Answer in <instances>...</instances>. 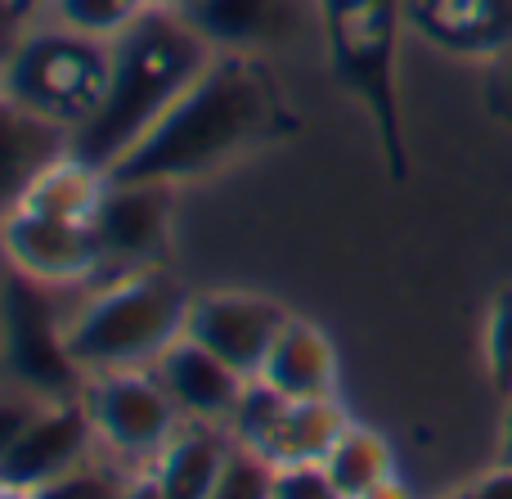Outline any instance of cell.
<instances>
[{
  "instance_id": "obj_1",
  "label": "cell",
  "mask_w": 512,
  "mask_h": 499,
  "mask_svg": "<svg viewBox=\"0 0 512 499\" xmlns=\"http://www.w3.org/2000/svg\"><path fill=\"white\" fill-rule=\"evenodd\" d=\"M283 126V95L261 54L221 50L108 176L122 185H198L256 153Z\"/></svg>"
},
{
  "instance_id": "obj_2",
  "label": "cell",
  "mask_w": 512,
  "mask_h": 499,
  "mask_svg": "<svg viewBox=\"0 0 512 499\" xmlns=\"http://www.w3.org/2000/svg\"><path fill=\"white\" fill-rule=\"evenodd\" d=\"M216 54L221 50L180 9H144L113 41L108 90L90 122L72 131V149L113 171Z\"/></svg>"
},
{
  "instance_id": "obj_3",
  "label": "cell",
  "mask_w": 512,
  "mask_h": 499,
  "mask_svg": "<svg viewBox=\"0 0 512 499\" xmlns=\"http://www.w3.org/2000/svg\"><path fill=\"white\" fill-rule=\"evenodd\" d=\"M77 293L81 297L63 311L59 333L81 378L108 369H153L171 342L185 338L194 306V288L167 266L108 270Z\"/></svg>"
},
{
  "instance_id": "obj_4",
  "label": "cell",
  "mask_w": 512,
  "mask_h": 499,
  "mask_svg": "<svg viewBox=\"0 0 512 499\" xmlns=\"http://www.w3.org/2000/svg\"><path fill=\"white\" fill-rule=\"evenodd\" d=\"M113 41L68 32L59 23H36L9 45L5 59V108L32 113L63 131L90 122L108 90Z\"/></svg>"
},
{
  "instance_id": "obj_5",
  "label": "cell",
  "mask_w": 512,
  "mask_h": 499,
  "mask_svg": "<svg viewBox=\"0 0 512 499\" xmlns=\"http://www.w3.org/2000/svg\"><path fill=\"white\" fill-rule=\"evenodd\" d=\"M81 405L95 428V441L108 459L117 464L144 468L158 459V450L176 437L185 423L180 405L162 387L158 369H108V374H86L81 378Z\"/></svg>"
},
{
  "instance_id": "obj_6",
  "label": "cell",
  "mask_w": 512,
  "mask_h": 499,
  "mask_svg": "<svg viewBox=\"0 0 512 499\" xmlns=\"http://www.w3.org/2000/svg\"><path fill=\"white\" fill-rule=\"evenodd\" d=\"M95 455H104V450L95 441L81 396L27 392L23 414L9 405V428H5V446H0V482L45 486Z\"/></svg>"
},
{
  "instance_id": "obj_7",
  "label": "cell",
  "mask_w": 512,
  "mask_h": 499,
  "mask_svg": "<svg viewBox=\"0 0 512 499\" xmlns=\"http://www.w3.org/2000/svg\"><path fill=\"white\" fill-rule=\"evenodd\" d=\"M5 257L9 270L41 288H86L104 275V243L86 221H54L36 212H5Z\"/></svg>"
},
{
  "instance_id": "obj_8",
  "label": "cell",
  "mask_w": 512,
  "mask_h": 499,
  "mask_svg": "<svg viewBox=\"0 0 512 499\" xmlns=\"http://www.w3.org/2000/svg\"><path fill=\"white\" fill-rule=\"evenodd\" d=\"M288 315H292L288 306L274 302L270 293H252V288H207V293H194L185 333L194 342H203L207 351H216L221 360H230L239 374L256 378Z\"/></svg>"
},
{
  "instance_id": "obj_9",
  "label": "cell",
  "mask_w": 512,
  "mask_h": 499,
  "mask_svg": "<svg viewBox=\"0 0 512 499\" xmlns=\"http://www.w3.org/2000/svg\"><path fill=\"white\" fill-rule=\"evenodd\" d=\"M171 203H176V189L113 180L95 216L99 243H104V275L131 266H158L171 234Z\"/></svg>"
},
{
  "instance_id": "obj_10",
  "label": "cell",
  "mask_w": 512,
  "mask_h": 499,
  "mask_svg": "<svg viewBox=\"0 0 512 499\" xmlns=\"http://www.w3.org/2000/svg\"><path fill=\"white\" fill-rule=\"evenodd\" d=\"M153 369H158L162 387L171 392V401L180 405L185 419L221 423V428H230L234 410H239L243 392H248V383H252L248 374H239L230 360L207 351L203 342H194L189 333L171 342Z\"/></svg>"
},
{
  "instance_id": "obj_11",
  "label": "cell",
  "mask_w": 512,
  "mask_h": 499,
  "mask_svg": "<svg viewBox=\"0 0 512 499\" xmlns=\"http://www.w3.org/2000/svg\"><path fill=\"white\" fill-rule=\"evenodd\" d=\"M261 383L283 392L288 401H315V396H342V356L324 324L306 315H288L261 365Z\"/></svg>"
},
{
  "instance_id": "obj_12",
  "label": "cell",
  "mask_w": 512,
  "mask_h": 499,
  "mask_svg": "<svg viewBox=\"0 0 512 499\" xmlns=\"http://www.w3.org/2000/svg\"><path fill=\"white\" fill-rule=\"evenodd\" d=\"M108 189H113V176L108 167L81 158L77 149L54 153L50 162L32 171L23 185L9 194V207L14 212H36V216H54V221H86L95 225L99 207H104Z\"/></svg>"
},
{
  "instance_id": "obj_13",
  "label": "cell",
  "mask_w": 512,
  "mask_h": 499,
  "mask_svg": "<svg viewBox=\"0 0 512 499\" xmlns=\"http://www.w3.org/2000/svg\"><path fill=\"white\" fill-rule=\"evenodd\" d=\"M234 455H239V441H234L230 428L185 419L176 428V437L158 450L149 473L167 499H212L221 477L230 473Z\"/></svg>"
},
{
  "instance_id": "obj_14",
  "label": "cell",
  "mask_w": 512,
  "mask_h": 499,
  "mask_svg": "<svg viewBox=\"0 0 512 499\" xmlns=\"http://www.w3.org/2000/svg\"><path fill=\"white\" fill-rule=\"evenodd\" d=\"M355 414L342 396H315V401H283V410L270 419V428L256 437L252 455L270 468L279 464H319L337 446Z\"/></svg>"
},
{
  "instance_id": "obj_15",
  "label": "cell",
  "mask_w": 512,
  "mask_h": 499,
  "mask_svg": "<svg viewBox=\"0 0 512 499\" xmlns=\"http://www.w3.org/2000/svg\"><path fill=\"white\" fill-rule=\"evenodd\" d=\"M409 23L459 54L512 50V0H409Z\"/></svg>"
},
{
  "instance_id": "obj_16",
  "label": "cell",
  "mask_w": 512,
  "mask_h": 499,
  "mask_svg": "<svg viewBox=\"0 0 512 499\" xmlns=\"http://www.w3.org/2000/svg\"><path fill=\"white\" fill-rule=\"evenodd\" d=\"M180 14H185L216 50L256 54V45H270L288 32L292 0H185Z\"/></svg>"
},
{
  "instance_id": "obj_17",
  "label": "cell",
  "mask_w": 512,
  "mask_h": 499,
  "mask_svg": "<svg viewBox=\"0 0 512 499\" xmlns=\"http://www.w3.org/2000/svg\"><path fill=\"white\" fill-rule=\"evenodd\" d=\"M324 468L346 499H360L378 482L396 477V446L387 441V432L351 419V428H346L342 437H337V446L324 455Z\"/></svg>"
},
{
  "instance_id": "obj_18",
  "label": "cell",
  "mask_w": 512,
  "mask_h": 499,
  "mask_svg": "<svg viewBox=\"0 0 512 499\" xmlns=\"http://www.w3.org/2000/svg\"><path fill=\"white\" fill-rule=\"evenodd\" d=\"M41 5L50 23L81 36H95V41H117L144 14L135 0H41Z\"/></svg>"
},
{
  "instance_id": "obj_19",
  "label": "cell",
  "mask_w": 512,
  "mask_h": 499,
  "mask_svg": "<svg viewBox=\"0 0 512 499\" xmlns=\"http://www.w3.org/2000/svg\"><path fill=\"white\" fill-rule=\"evenodd\" d=\"M135 468L117 464L108 455H95L86 464L68 468L63 477L45 486H32V499H126V486H131Z\"/></svg>"
},
{
  "instance_id": "obj_20",
  "label": "cell",
  "mask_w": 512,
  "mask_h": 499,
  "mask_svg": "<svg viewBox=\"0 0 512 499\" xmlns=\"http://www.w3.org/2000/svg\"><path fill=\"white\" fill-rule=\"evenodd\" d=\"M486 374H490V387L499 396H512V288H499L490 297V311H486Z\"/></svg>"
},
{
  "instance_id": "obj_21",
  "label": "cell",
  "mask_w": 512,
  "mask_h": 499,
  "mask_svg": "<svg viewBox=\"0 0 512 499\" xmlns=\"http://www.w3.org/2000/svg\"><path fill=\"white\" fill-rule=\"evenodd\" d=\"M270 499H346L337 482L328 477L324 459L319 464H279L270 477Z\"/></svg>"
},
{
  "instance_id": "obj_22",
  "label": "cell",
  "mask_w": 512,
  "mask_h": 499,
  "mask_svg": "<svg viewBox=\"0 0 512 499\" xmlns=\"http://www.w3.org/2000/svg\"><path fill=\"white\" fill-rule=\"evenodd\" d=\"M270 477L274 468L265 459H256L252 450H239L212 499H270Z\"/></svg>"
},
{
  "instance_id": "obj_23",
  "label": "cell",
  "mask_w": 512,
  "mask_h": 499,
  "mask_svg": "<svg viewBox=\"0 0 512 499\" xmlns=\"http://www.w3.org/2000/svg\"><path fill=\"white\" fill-rule=\"evenodd\" d=\"M472 499H512V468L508 464H490V473H481L477 482H468Z\"/></svg>"
},
{
  "instance_id": "obj_24",
  "label": "cell",
  "mask_w": 512,
  "mask_h": 499,
  "mask_svg": "<svg viewBox=\"0 0 512 499\" xmlns=\"http://www.w3.org/2000/svg\"><path fill=\"white\" fill-rule=\"evenodd\" d=\"M495 464L512 468V396L504 401V419H499V441H495Z\"/></svg>"
},
{
  "instance_id": "obj_25",
  "label": "cell",
  "mask_w": 512,
  "mask_h": 499,
  "mask_svg": "<svg viewBox=\"0 0 512 499\" xmlns=\"http://www.w3.org/2000/svg\"><path fill=\"white\" fill-rule=\"evenodd\" d=\"M360 499H418V495L409 491V482L396 473V477H387V482H378L373 491H364Z\"/></svg>"
},
{
  "instance_id": "obj_26",
  "label": "cell",
  "mask_w": 512,
  "mask_h": 499,
  "mask_svg": "<svg viewBox=\"0 0 512 499\" xmlns=\"http://www.w3.org/2000/svg\"><path fill=\"white\" fill-rule=\"evenodd\" d=\"M126 499H167V495H162V486L153 482V473L144 468V473L131 477V486H126Z\"/></svg>"
},
{
  "instance_id": "obj_27",
  "label": "cell",
  "mask_w": 512,
  "mask_h": 499,
  "mask_svg": "<svg viewBox=\"0 0 512 499\" xmlns=\"http://www.w3.org/2000/svg\"><path fill=\"white\" fill-rule=\"evenodd\" d=\"M0 499H32V486H9V482H0Z\"/></svg>"
},
{
  "instance_id": "obj_28",
  "label": "cell",
  "mask_w": 512,
  "mask_h": 499,
  "mask_svg": "<svg viewBox=\"0 0 512 499\" xmlns=\"http://www.w3.org/2000/svg\"><path fill=\"white\" fill-rule=\"evenodd\" d=\"M135 5L140 9H180L185 0H135Z\"/></svg>"
},
{
  "instance_id": "obj_29",
  "label": "cell",
  "mask_w": 512,
  "mask_h": 499,
  "mask_svg": "<svg viewBox=\"0 0 512 499\" xmlns=\"http://www.w3.org/2000/svg\"><path fill=\"white\" fill-rule=\"evenodd\" d=\"M445 499H472V495H468V486H463V491H454V495H445Z\"/></svg>"
}]
</instances>
